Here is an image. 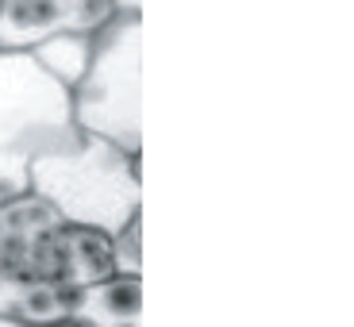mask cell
<instances>
[{
  "mask_svg": "<svg viewBox=\"0 0 354 327\" xmlns=\"http://www.w3.org/2000/svg\"><path fill=\"white\" fill-rule=\"evenodd\" d=\"M112 239L70 223L39 193L0 200V319L24 297L112 277Z\"/></svg>",
  "mask_w": 354,
  "mask_h": 327,
  "instance_id": "obj_1",
  "label": "cell"
},
{
  "mask_svg": "<svg viewBox=\"0 0 354 327\" xmlns=\"http://www.w3.org/2000/svg\"><path fill=\"white\" fill-rule=\"evenodd\" d=\"M142 154H127L115 142L88 131H73L66 142L31 162V193L50 200L70 223L120 231L142 212Z\"/></svg>",
  "mask_w": 354,
  "mask_h": 327,
  "instance_id": "obj_2",
  "label": "cell"
},
{
  "mask_svg": "<svg viewBox=\"0 0 354 327\" xmlns=\"http://www.w3.org/2000/svg\"><path fill=\"white\" fill-rule=\"evenodd\" d=\"M77 131L142 154V12H112L93 27V54L70 88Z\"/></svg>",
  "mask_w": 354,
  "mask_h": 327,
  "instance_id": "obj_3",
  "label": "cell"
},
{
  "mask_svg": "<svg viewBox=\"0 0 354 327\" xmlns=\"http://www.w3.org/2000/svg\"><path fill=\"white\" fill-rule=\"evenodd\" d=\"M73 131L70 88L31 50H0V200L27 193L31 162Z\"/></svg>",
  "mask_w": 354,
  "mask_h": 327,
  "instance_id": "obj_4",
  "label": "cell"
},
{
  "mask_svg": "<svg viewBox=\"0 0 354 327\" xmlns=\"http://www.w3.org/2000/svg\"><path fill=\"white\" fill-rule=\"evenodd\" d=\"M108 16L104 0H0V50H31L58 31H93Z\"/></svg>",
  "mask_w": 354,
  "mask_h": 327,
  "instance_id": "obj_5",
  "label": "cell"
},
{
  "mask_svg": "<svg viewBox=\"0 0 354 327\" xmlns=\"http://www.w3.org/2000/svg\"><path fill=\"white\" fill-rule=\"evenodd\" d=\"M50 327H142V277H104L81 285L70 312Z\"/></svg>",
  "mask_w": 354,
  "mask_h": 327,
  "instance_id": "obj_6",
  "label": "cell"
},
{
  "mask_svg": "<svg viewBox=\"0 0 354 327\" xmlns=\"http://www.w3.org/2000/svg\"><path fill=\"white\" fill-rule=\"evenodd\" d=\"M88 54H93V31H58L31 46V58L66 88L77 85V77L88 66Z\"/></svg>",
  "mask_w": 354,
  "mask_h": 327,
  "instance_id": "obj_7",
  "label": "cell"
},
{
  "mask_svg": "<svg viewBox=\"0 0 354 327\" xmlns=\"http://www.w3.org/2000/svg\"><path fill=\"white\" fill-rule=\"evenodd\" d=\"M112 239V270L120 277H142V212L131 216L120 231L108 235Z\"/></svg>",
  "mask_w": 354,
  "mask_h": 327,
  "instance_id": "obj_8",
  "label": "cell"
},
{
  "mask_svg": "<svg viewBox=\"0 0 354 327\" xmlns=\"http://www.w3.org/2000/svg\"><path fill=\"white\" fill-rule=\"evenodd\" d=\"M112 12H142V0H104Z\"/></svg>",
  "mask_w": 354,
  "mask_h": 327,
  "instance_id": "obj_9",
  "label": "cell"
},
{
  "mask_svg": "<svg viewBox=\"0 0 354 327\" xmlns=\"http://www.w3.org/2000/svg\"><path fill=\"white\" fill-rule=\"evenodd\" d=\"M0 327H24V324H12V319H0Z\"/></svg>",
  "mask_w": 354,
  "mask_h": 327,
  "instance_id": "obj_10",
  "label": "cell"
}]
</instances>
